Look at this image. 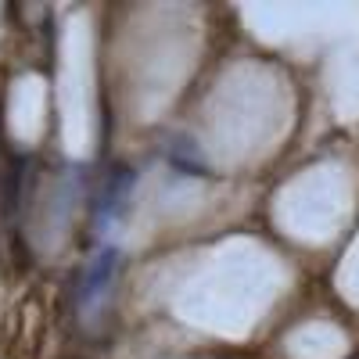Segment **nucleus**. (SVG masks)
<instances>
[{"label":"nucleus","mask_w":359,"mask_h":359,"mask_svg":"<svg viewBox=\"0 0 359 359\" xmlns=\"http://www.w3.org/2000/svg\"><path fill=\"white\" fill-rule=\"evenodd\" d=\"M133 187H137V169L118 165V169L108 172V180L97 187V230H104L111 219H118L126 212V205L133 198Z\"/></svg>","instance_id":"f257e3e1"},{"label":"nucleus","mask_w":359,"mask_h":359,"mask_svg":"<svg viewBox=\"0 0 359 359\" xmlns=\"http://www.w3.org/2000/svg\"><path fill=\"white\" fill-rule=\"evenodd\" d=\"M118 248H101L97 255H94V262H90L86 269H83V280H79V291H76V306L79 309H94L101 298H104V291H108V284H111V277H115V269H118Z\"/></svg>","instance_id":"f03ea898"},{"label":"nucleus","mask_w":359,"mask_h":359,"mask_svg":"<svg viewBox=\"0 0 359 359\" xmlns=\"http://www.w3.org/2000/svg\"><path fill=\"white\" fill-rule=\"evenodd\" d=\"M169 165L176 172H187V176H201L205 172V162L198 155V147L187 137H172V144H169Z\"/></svg>","instance_id":"7ed1b4c3"}]
</instances>
